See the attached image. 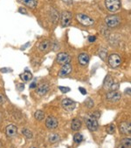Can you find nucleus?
I'll return each mask as SVG.
<instances>
[{
  "label": "nucleus",
  "mask_w": 131,
  "mask_h": 148,
  "mask_svg": "<svg viewBox=\"0 0 131 148\" xmlns=\"http://www.w3.org/2000/svg\"><path fill=\"white\" fill-rule=\"evenodd\" d=\"M103 87L105 90L109 91H117L119 89V83L115 81L110 76H107L103 83Z\"/></svg>",
  "instance_id": "obj_1"
},
{
  "label": "nucleus",
  "mask_w": 131,
  "mask_h": 148,
  "mask_svg": "<svg viewBox=\"0 0 131 148\" xmlns=\"http://www.w3.org/2000/svg\"><path fill=\"white\" fill-rule=\"evenodd\" d=\"M76 19L79 23L81 24L84 26H91L94 24V20L92 17H90L89 16H88L86 14H82V13L77 14Z\"/></svg>",
  "instance_id": "obj_2"
},
{
  "label": "nucleus",
  "mask_w": 131,
  "mask_h": 148,
  "mask_svg": "<svg viewBox=\"0 0 131 148\" xmlns=\"http://www.w3.org/2000/svg\"><path fill=\"white\" fill-rule=\"evenodd\" d=\"M105 5H106L107 9L112 13L116 12L121 8L120 0H106L105 1Z\"/></svg>",
  "instance_id": "obj_3"
},
{
  "label": "nucleus",
  "mask_w": 131,
  "mask_h": 148,
  "mask_svg": "<svg viewBox=\"0 0 131 148\" xmlns=\"http://www.w3.org/2000/svg\"><path fill=\"white\" fill-rule=\"evenodd\" d=\"M105 22H106L107 26L109 27L115 28V27H117L120 24L121 18L116 15H110V16H108L106 18H105Z\"/></svg>",
  "instance_id": "obj_4"
},
{
  "label": "nucleus",
  "mask_w": 131,
  "mask_h": 148,
  "mask_svg": "<svg viewBox=\"0 0 131 148\" xmlns=\"http://www.w3.org/2000/svg\"><path fill=\"white\" fill-rule=\"evenodd\" d=\"M73 18V14L70 11H65L61 13L60 17V23L62 26H69L72 22Z\"/></svg>",
  "instance_id": "obj_5"
},
{
  "label": "nucleus",
  "mask_w": 131,
  "mask_h": 148,
  "mask_svg": "<svg viewBox=\"0 0 131 148\" xmlns=\"http://www.w3.org/2000/svg\"><path fill=\"white\" fill-rule=\"evenodd\" d=\"M56 60H57V63L63 65H66V64H70L71 62V56L66 52H60L57 55V58H56Z\"/></svg>",
  "instance_id": "obj_6"
},
{
  "label": "nucleus",
  "mask_w": 131,
  "mask_h": 148,
  "mask_svg": "<svg viewBox=\"0 0 131 148\" xmlns=\"http://www.w3.org/2000/svg\"><path fill=\"white\" fill-rule=\"evenodd\" d=\"M61 105L62 107L67 112H72L76 107V103L73 100H70V98H64L61 102Z\"/></svg>",
  "instance_id": "obj_7"
},
{
  "label": "nucleus",
  "mask_w": 131,
  "mask_h": 148,
  "mask_svg": "<svg viewBox=\"0 0 131 148\" xmlns=\"http://www.w3.org/2000/svg\"><path fill=\"white\" fill-rule=\"evenodd\" d=\"M121 63V59L117 54H111L109 57V64L112 68H117Z\"/></svg>",
  "instance_id": "obj_8"
},
{
  "label": "nucleus",
  "mask_w": 131,
  "mask_h": 148,
  "mask_svg": "<svg viewBox=\"0 0 131 148\" xmlns=\"http://www.w3.org/2000/svg\"><path fill=\"white\" fill-rule=\"evenodd\" d=\"M86 125L87 127L91 131V132H95L98 129V121L97 119L88 116L86 118Z\"/></svg>",
  "instance_id": "obj_9"
},
{
  "label": "nucleus",
  "mask_w": 131,
  "mask_h": 148,
  "mask_svg": "<svg viewBox=\"0 0 131 148\" xmlns=\"http://www.w3.org/2000/svg\"><path fill=\"white\" fill-rule=\"evenodd\" d=\"M106 98L110 102H117L121 100V94L120 92H118L117 91H110L109 92L107 93Z\"/></svg>",
  "instance_id": "obj_10"
},
{
  "label": "nucleus",
  "mask_w": 131,
  "mask_h": 148,
  "mask_svg": "<svg viewBox=\"0 0 131 148\" xmlns=\"http://www.w3.org/2000/svg\"><path fill=\"white\" fill-rule=\"evenodd\" d=\"M59 125L58 119L54 116H49L45 120V126L48 129H55Z\"/></svg>",
  "instance_id": "obj_11"
},
{
  "label": "nucleus",
  "mask_w": 131,
  "mask_h": 148,
  "mask_svg": "<svg viewBox=\"0 0 131 148\" xmlns=\"http://www.w3.org/2000/svg\"><path fill=\"white\" fill-rule=\"evenodd\" d=\"M120 133L124 135H129L131 133V125L129 122H121L119 126Z\"/></svg>",
  "instance_id": "obj_12"
},
{
  "label": "nucleus",
  "mask_w": 131,
  "mask_h": 148,
  "mask_svg": "<svg viewBox=\"0 0 131 148\" xmlns=\"http://www.w3.org/2000/svg\"><path fill=\"white\" fill-rule=\"evenodd\" d=\"M72 70H73L72 65H70V64L63 65L62 68L60 69V72H59V76L61 77V78L67 77V76H68L69 74L72 72Z\"/></svg>",
  "instance_id": "obj_13"
},
{
  "label": "nucleus",
  "mask_w": 131,
  "mask_h": 148,
  "mask_svg": "<svg viewBox=\"0 0 131 148\" xmlns=\"http://www.w3.org/2000/svg\"><path fill=\"white\" fill-rule=\"evenodd\" d=\"M5 133H6V135L7 137L9 138H13L17 135V133H18V128L13 126V125H9L6 129H5Z\"/></svg>",
  "instance_id": "obj_14"
},
{
  "label": "nucleus",
  "mask_w": 131,
  "mask_h": 148,
  "mask_svg": "<svg viewBox=\"0 0 131 148\" xmlns=\"http://www.w3.org/2000/svg\"><path fill=\"white\" fill-rule=\"evenodd\" d=\"M78 61L81 65H87L89 63V56L87 53L82 52V53H81L80 55H79Z\"/></svg>",
  "instance_id": "obj_15"
},
{
  "label": "nucleus",
  "mask_w": 131,
  "mask_h": 148,
  "mask_svg": "<svg viewBox=\"0 0 131 148\" xmlns=\"http://www.w3.org/2000/svg\"><path fill=\"white\" fill-rule=\"evenodd\" d=\"M19 1L24 5L25 6H27L31 9H34L38 5V0H19Z\"/></svg>",
  "instance_id": "obj_16"
},
{
  "label": "nucleus",
  "mask_w": 131,
  "mask_h": 148,
  "mask_svg": "<svg viewBox=\"0 0 131 148\" xmlns=\"http://www.w3.org/2000/svg\"><path fill=\"white\" fill-rule=\"evenodd\" d=\"M49 87L50 86L48 84H41L37 89V93L39 96H43L47 93V91H49Z\"/></svg>",
  "instance_id": "obj_17"
},
{
  "label": "nucleus",
  "mask_w": 131,
  "mask_h": 148,
  "mask_svg": "<svg viewBox=\"0 0 131 148\" xmlns=\"http://www.w3.org/2000/svg\"><path fill=\"white\" fill-rule=\"evenodd\" d=\"M50 46H51L50 41L45 40V41H43V42H41L39 44V50L40 52H46L48 49L50 48Z\"/></svg>",
  "instance_id": "obj_18"
},
{
  "label": "nucleus",
  "mask_w": 131,
  "mask_h": 148,
  "mask_svg": "<svg viewBox=\"0 0 131 148\" xmlns=\"http://www.w3.org/2000/svg\"><path fill=\"white\" fill-rule=\"evenodd\" d=\"M71 127L73 131H78L80 130L81 127V121L79 119V118H74L72 121V124H71Z\"/></svg>",
  "instance_id": "obj_19"
},
{
  "label": "nucleus",
  "mask_w": 131,
  "mask_h": 148,
  "mask_svg": "<svg viewBox=\"0 0 131 148\" xmlns=\"http://www.w3.org/2000/svg\"><path fill=\"white\" fill-rule=\"evenodd\" d=\"M20 79L23 80V81H30L32 79H33V74H32V72H30V71H24V73H22V74H20Z\"/></svg>",
  "instance_id": "obj_20"
},
{
  "label": "nucleus",
  "mask_w": 131,
  "mask_h": 148,
  "mask_svg": "<svg viewBox=\"0 0 131 148\" xmlns=\"http://www.w3.org/2000/svg\"><path fill=\"white\" fill-rule=\"evenodd\" d=\"M131 146V139L128 138L123 139L121 141V148H130Z\"/></svg>",
  "instance_id": "obj_21"
},
{
  "label": "nucleus",
  "mask_w": 131,
  "mask_h": 148,
  "mask_svg": "<svg viewBox=\"0 0 131 148\" xmlns=\"http://www.w3.org/2000/svg\"><path fill=\"white\" fill-rule=\"evenodd\" d=\"M60 136L58 135V134H56V133H52V134H50V136H49V141L51 142V143H52V144H54V143H56V142H58L59 140H60Z\"/></svg>",
  "instance_id": "obj_22"
},
{
  "label": "nucleus",
  "mask_w": 131,
  "mask_h": 148,
  "mask_svg": "<svg viewBox=\"0 0 131 148\" xmlns=\"http://www.w3.org/2000/svg\"><path fill=\"white\" fill-rule=\"evenodd\" d=\"M34 117H35V118H36L37 120L41 121V120L44 118V117H45V113H44L42 111L39 110V111H37V112L34 113Z\"/></svg>",
  "instance_id": "obj_23"
},
{
  "label": "nucleus",
  "mask_w": 131,
  "mask_h": 148,
  "mask_svg": "<svg viewBox=\"0 0 131 148\" xmlns=\"http://www.w3.org/2000/svg\"><path fill=\"white\" fill-rule=\"evenodd\" d=\"M83 140V136L81 133H76L73 137V141L77 144H80Z\"/></svg>",
  "instance_id": "obj_24"
},
{
  "label": "nucleus",
  "mask_w": 131,
  "mask_h": 148,
  "mask_svg": "<svg viewBox=\"0 0 131 148\" xmlns=\"http://www.w3.org/2000/svg\"><path fill=\"white\" fill-rule=\"evenodd\" d=\"M106 131H107V133H108L109 134H113V133H115V126L113 125V124L109 125V126L106 127Z\"/></svg>",
  "instance_id": "obj_25"
},
{
  "label": "nucleus",
  "mask_w": 131,
  "mask_h": 148,
  "mask_svg": "<svg viewBox=\"0 0 131 148\" xmlns=\"http://www.w3.org/2000/svg\"><path fill=\"white\" fill-rule=\"evenodd\" d=\"M22 133L24 135V137H26V139H32L33 138V133L28 129H23Z\"/></svg>",
  "instance_id": "obj_26"
},
{
  "label": "nucleus",
  "mask_w": 131,
  "mask_h": 148,
  "mask_svg": "<svg viewBox=\"0 0 131 148\" xmlns=\"http://www.w3.org/2000/svg\"><path fill=\"white\" fill-rule=\"evenodd\" d=\"M59 89L63 92V93H67L68 91H70V88L67 87V86H59Z\"/></svg>",
  "instance_id": "obj_27"
},
{
  "label": "nucleus",
  "mask_w": 131,
  "mask_h": 148,
  "mask_svg": "<svg viewBox=\"0 0 131 148\" xmlns=\"http://www.w3.org/2000/svg\"><path fill=\"white\" fill-rule=\"evenodd\" d=\"M100 112H93V113H91L90 114V117H92V118H95V119H98L99 118H100Z\"/></svg>",
  "instance_id": "obj_28"
},
{
  "label": "nucleus",
  "mask_w": 131,
  "mask_h": 148,
  "mask_svg": "<svg viewBox=\"0 0 131 148\" xmlns=\"http://www.w3.org/2000/svg\"><path fill=\"white\" fill-rule=\"evenodd\" d=\"M88 39L89 42L92 43V42H94V41L96 40V37H95V36H89Z\"/></svg>",
  "instance_id": "obj_29"
},
{
  "label": "nucleus",
  "mask_w": 131,
  "mask_h": 148,
  "mask_svg": "<svg viewBox=\"0 0 131 148\" xmlns=\"http://www.w3.org/2000/svg\"><path fill=\"white\" fill-rule=\"evenodd\" d=\"M79 91H80L83 95H86V94H87V91H86L84 88H82V87H80V88H79Z\"/></svg>",
  "instance_id": "obj_30"
},
{
  "label": "nucleus",
  "mask_w": 131,
  "mask_h": 148,
  "mask_svg": "<svg viewBox=\"0 0 131 148\" xmlns=\"http://www.w3.org/2000/svg\"><path fill=\"white\" fill-rule=\"evenodd\" d=\"M30 88L31 89H34V88H37V84L36 82H33L31 85H30Z\"/></svg>",
  "instance_id": "obj_31"
},
{
  "label": "nucleus",
  "mask_w": 131,
  "mask_h": 148,
  "mask_svg": "<svg viewBox=\"0 0 131 148\" xmlns=\"http://www.w3.org/2000/svg\"><path fill=\"white\" fill-rule=\"evenodd\" d=\"M19 11H20L21 13H24V14H26V13H27V12H26V10L24 9V8H19Z\"/></svg>",
  "instance_id": "obj_32"
},
{
  "label": "nucleus",
  "mask_w": 131,
  "mask_h": 148,
  "mask_svg": "<svg viewBox=\"0 0 131 148\" xmlns=\"http://www.w3.org/2000/svg\"><path fill=\"white\" fill-rule=\"evenodd\" d=\"M3 101H4V98H3L2 95H0V104H2Z\"/></svg>",
  "instance_id": "obj_33"
},
{
  "label": "nucleus",
  "mask_w": 131,
  "mask_h": 148,
  "mask_svg": "<svg viewBox=\"0 0 131 148\" xmlns=\"http://www.w3.org/2000/svg\"><path fill=\"white\" fill-rule=\"evenodd\" d=\"M31 148H37V147H35V146H32Z\"/></svg>",
  "instance_id": "obj_34"
}]
</instances>
